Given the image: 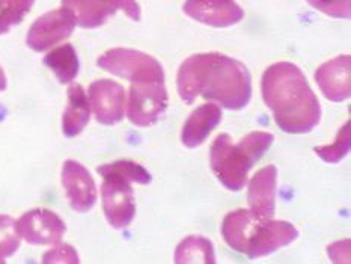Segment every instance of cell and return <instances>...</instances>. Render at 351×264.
Wrapping results in <instances>:
<instances>
[{"instance_id":"cell-13","label":"cell","mask_w":351,"mask_h":264,"mask_svg":"<svg viewBox=\"0 0 351 264\" xmlns=\"http://www.w3.org/2000/svg\"><path fill=\"white\" fill-rule=\"evenodd\" d=\"M182 11L190 19L213 27H230L244 17L234 0H186Z\"/></svg>"},{"instance_id":"cell-15","label":"cell","mask_w":351,"mask_h":264,"mask_svg":"<svg viewBox=\"0 0 351 264\" xmlns=\"http://www.w3.org/2000/svg\"><path fill=\"white\" fill-rule=\"evenodd\" d=\"M276 187H278V168L274 165H267L259 169L249 181L247 202L250 211L259 217L271 219L276 210Z\"/></svg>"},{"instance_id":"cell-5","label":"cell","mask_w":351,"mask_h":264,"mask_svg":"<svg viewBox=\"0 0 351 264\" xmlns=\"http://www.w3.org/2000/svg\"><path fill=\"white\" fill-rule=\"evenodd\" d=\"M101 70L132 83H165V70L156 58L134 49H110L97 59Z\"/></svg>"},{"instance_id":"cell-7","label":"cell","mask_w":351,"mask_h":264,"mask_svg":"<svg viewBox=\"0 0 351 264\" xmlns=\"http://www.w3.org/2000/svg\"><path fill=\"white\" fill-rule=\"evenodd\" d=\"M167 109L165 83H133L130 86L127 117L137 127L154 125Z\"/></svg>"},{"instance_id":"cell-21","label":"cell","mask_w":351,"mask_h":264,"mask_svg":"<svg viewBox=\"0 0 351 264\" xmlns=\"http://www.w3.org/2000/svg\"><path fill=\"white\" fill-rule=\"evenodd\" d=\"M350 145H351V124L350 121H347L344 127L339 130L337 139H335L332 145L315 147L314 153H317L318 157L327 163H338L348 154Z\"/></svg>"},{"instance_id":"cell-22","label":"cell","mask_w":351,"mask_h":264,"mask_svg":"<svg viewBox=\"0 0 351 264\" xmlns=\"http://www.w3.org/2000/svg\"><path fill=\"white\" fill-rule=\"evenodd\" d=\"M20 248L17 224L8 215H0V263H5Z\"/></svg>"},{"instance_id":"cell-16","label":"cell","mask_w":351,"mask_h":264,"mask_svg":"<svg viewBox=\"0 0 351 264\" xmlns=\"http://www.w3.org/2000/svg\"><path fill=\"white\" fill-rule=\"evenodd\" d=\"M222 121V109L215 103L202 104L195 109L182 125L181 142L187 148H196L205 142L210 133Z\"/></svg>"},{"instance_id":"cell-9","label":"cell","mask_w":351,"mask_h":264,"mask_svg":"<svg viewBox=\"0 0 351 264\" xmlns=\"http://www.w3.org/2000/svg\"><path fill=\"white\" fill-rule=\"evenodd\" d=\"M62 6L74 14L77 26L83 29L103 26L117 11H124L133 21H139L142 15L136 0H62Z\"/></svg>"},{"instance_id":"cell-12","label":"cell","mask_w":351,"mask_h":264,"mask_svg":"<svg viewBox=\"0 0 351 264\" xmlns=\"http://www.w3.org/2000/svg\"><path fill=\"white\" fill-rule=\"evenodd\" d=\"M68 202L77 213H86L97 202V186L89 171L82 163L66 160L60 173Z\"/></svg>"},{"instance_id":"cell-23","label":"cell","mask_w":351,"mask_h":264,"mask_svg":"<svg viewBox=\"0 0 351 264\" xmlns=\"http://www.w3.org/2000/svg\"><path fill=\"white\" fill-rule=\"evenodd\" d=\"M109 169L115 171L121 176L127 177L132 183H137V184H149L151 183V173L143 168L142 165L136 163L133 160H117L112 163H106Z\"/></svg>"},{"instance_id":"cell-2","label":"cell","mask_w":351,"mask_h":264,"mask_svg":"<svg viewBox=\"0 0 351 264\" xmlns=\"http://www.w3.org/2000/svg\"><path fill=\"white\" fill-rule=\"evenodd\" d=\"M263 98L273 112L280 130L304 134L314 130L322 119V106L308 79L291 62H276L263 74Z\"/></svg>"},{"instance_id":"cell-24","label":"cell","mask_w":351,"mask_h":264,"mask_svg":"<svg viewBox=\"0 0 351 264\" xmlns=\"http://www.w3.org/2000/svg\"><path fill=\"white\" fill-rule=\"evenodd\" d=\"M306 2L333 19H350L351 0H306Z\"/></svg>"},{"instance_id":"cell-20","label":"cell","mask_w":351,"mask_h":264,"mask_svg":"<svg viewBox=\"0 0 351 264\" xmlns=\"http://www.w3.org/2000/svg\"><path fill=\"white\" fill-rule=\"evenodd\" d=\"M34 3L35 0H0V35L20 25Z\"/></svg>"},{"instance_id":"cell-8","label":"cell","mask_w":351,"mask_h":264,"mask_svg":"<svg viewBox=\"0 0 351 264\" xmlns=\"http://www.w3.org/2000/svg\"><path fill=\"white\" fill-rule=\"evenodd\" d=\"M77 21L74 14L60 6L58 10L45 12L32 23L26 36V44L34 51H45L71 36Z\"/></svg>"},{"instance_id":"cell-6","label":"cell","mask_w":351,"mask_h":264,"mask_svg":"<svg viewBox=\"0 0 351 264\" xmlns=\"http://www.w3.org/2000/svg\"><path fill=\"white\" fill-rule=\"evenodd\" d=\"M97 172L104 178L101 184V198L106 219L115 230L127 228L136 216V201L132 181L109 169L106 165L98 166Z\"/></svg>"},{"instance_id":"cell-17","label":"cell","mask_w":351,"mask_h":264,"mask_svg":"<svg viewBox=\"0 0 351 264\" xmlns=\"http://www.w3.org/2000/svg\"><path fill=\"white\" fill-rule=\"evenodd\" d=\"M68 101L62 115V132L66 138H74L83 132L89 123L90 106L85 89L79 83L68 88Z\"/></svg>"},{"instance_id":"cell-18","label":"cell","mask_w":351,"mask_h":264,"mask_svg":"<svg viewBox=\"0 0 351 264\" xmlns=\"http://www.w3.org/2000/svg\"><path fill=\"white\" fill-rule=\"evenodd\" d=\"M44 64L55 73L56 79L62 85H68L77 77L80 70V62L77 51L73 47V44H64L59 47L50 50L44 56Z\"/></svg>"},{"instance_id":"cell-11","label":"cell","mask_w":351,"mask_h":264,"mask_svg":"<svg viewBox=\"0 0 351 264\" xmlns=\"http://www.w3.org/2000/svg\"><path fill=\"white\" fill-rule=\"evenodd\" d=\"M89 106L95 119L103 125L121 123L125 115V89L119 83L100 79L89 85Z\"/></svg>"},{"instance_id":"cell-10","label":"cell","mask_w":351,"mask_h":264,"mask_svg":"<svg viewBox=\"0 0 351 264\" xmlns=\"http://www.w3.org/2000/svg\"><path fill=\"white\" fill-rule=\"evenodd\" d=\"M15 224H17L20 239L35 246L58 245L66 231V225L62 219L55 211L47 208L30 210Z\"/></svg>"},{"instance_id":"cell-26","label":"cell","mask_w":351,"mask_h":264,"mask_svg":"<svg viewBox=\"0 0 351 264\" xmlns=\"http://www.w3.org/2000/svg\"><path fill=\"white\" fill-rule=\"evenodd\" d=\"M8 86V80H6V75H5V71L3 68L0 67V91H5Z\"/></svg>"},{"instance_id":"cell-4","label":"cell","mask_w":351,"mask_h":264,"mask_svg":"<svg viewBox=\"0 0 351 264\" xmlns=\"http://www.w3.org/2000/svg\"><path fill=\"white\" fill-rule=\"evenodd\" d=\"M274 136L269 132H252L234 143L228 133L219 134L210 149V165L215 176L228 191L239 192L246 186L254 165L269 151Z\"/></svg>"},{"instance_id":"cell-3","label":"cell","mask_w":351,"mask_h":264,"mask_svg":"<svg viewBox=\"0 0 351 264\" xmlns=\"http://www.w3.org/2000/svg\"><path fill=\"white\" fill-rule=\"evenodd\" d=\"M222 236L234 251L255 260L291 245L299 237V230L289 222L264 219L250 210L240 208L225 216Z\"/></svg>"},{"instance_id":"cell-1","label":"cell","mask_w":351,"mask_h":264,"mask_svg":"<svg viewBox=\"0 0 351 264\" xmlns=\"http://www.w3.org/2000/svg\"><path fill=\"white\" fill-rule=\"evenodd\" d=\"M177 89L186 104L201 97L220 103L225 109L240 110L252 98V77L240 60L222 53H197L181 64Z\"/></svg>"},{"instance_id":"cell-25","label":"cell","mask_w":351,"mask_h":264,"mask_svg":"<svg viewBox=\"0 0 351 264\" xmlns=\"http://www.w3.org/2000/svg\"><path fill=\"white\" fill-rule=\"evenodd\" d=\"M43 263H71L75 264L79 263V255L77 251L70 245H56L51 251L45 252L43 256Z\"/></svg>"},{"instance_id":"cell-19","label":"cell","mask_w":351,"mask_h":264,"mask_svg":"<svg viewBox=\"0 0 351 264\" xmlns=\"http://www.w3.org/2000/svg\"><path fill=\"white\" fill-rule=\"evenodd\" d=\"M177 264H215L216 252L211 240L201 236H189L177 246L175 251Z\"/></svg>"},{"instance_id":"cell-14","label":"cell","mask_w":351,"mask_h":264,"mask_svg":"<svg viewBox=\"0 0 351 264\" xmlns=\"http://www.w3.org/2000/svg\"><path fill=\"white\" fill-rule=\"evenodd\" d=\"M351 56L341 55L327 60L315 71V80L326 98L341 103L350 98L351 94Z\"/></svg>"}]
</instances>
